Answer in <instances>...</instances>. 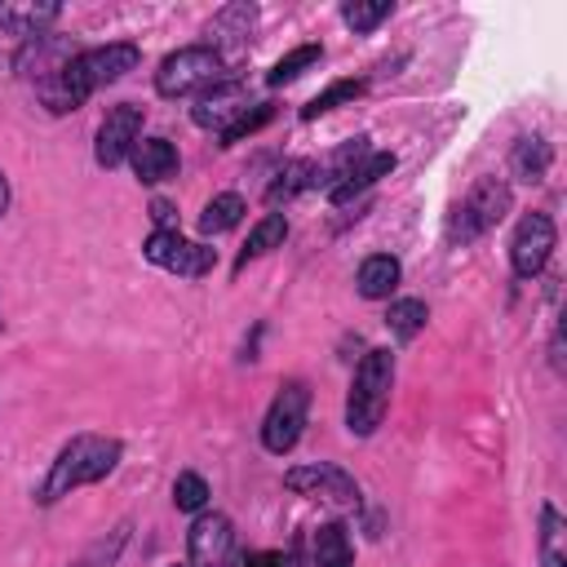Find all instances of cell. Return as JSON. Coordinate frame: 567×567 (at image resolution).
Here are the masks:
<instances>
[{
    "label": "cell",
    "mask_w": 567,
    "mask_h": 567,
    "mask_svg": "<svg viewBox=\"0 0 567 567\" xmlns=\"http://www.w3.org/2000/svg\"><path fill=\"white\" fill-rule=\"evenodd\" d=\"M244 567H284V558L279 554H252Z\"/></svg>",
    "instance_id": "obj_32"
},
{
    "label": "cell",
    "mask_w": 567,
    "mask_h": 567,
    "mask_svg": "<svg viewBox=\"0 0 567 567\" xmlns=\"http://www.w3.org/2000/svg\"><path fill=\"white\" fill-rule=\"evenodd\" d=\"M71 58H75V49H71L66 35H35V40H27V49L13 58V66H18L27 80L44 84V80L62 75V71L71 66Z\"/></svg>",
    "instance_id": "obj_13"
},
{
    "label": "cell",
    "mask_w": 567,
    "mask_h": 567,
    "mask_svg": "<svg viewBox=\"0 0 567 567\" xmlns=\"http://www.w3.org/2000/svg\"><path fill=\"white\" fill-rule=\"evenodd\" d=\"M509 168L518 182H540L545 168H549V142L545 137H518L514 155H509Z\"/></svg>",
    "instance_id": "obj_20"
},
{
    "label": "cell",
    "mask_w": 567,
    "mask_h": 567,
    "mask_svg": "<svg viewBox=\"0 0 567 567\" xmlns=\"http://www.w3.org/2000/svg\"><path fill=\"white\" fill-rule=\"evenodd\" d=\"M62 9L53 4V0H44V4H0V27L9 31V35H22V40H31V35H44V27L58 18Z\"/></svg>",
    "instance_id": "obj_17"
},
{
    "label": "cell",
    "mask_w": 567,
    "mask_h": 567,
    "mask_svg": "<svg viewBox=\"0 0 567 567\" xmlns=\"http://www.w3.org/2000/svg\"><path fill=\"white\" fill-rule=\"evenodd\" d=\"M505 213H509V186H505L501 177H483V182H474V190L456 204V213H452V221H447V239L470 244V239L487 235Z\"/></svg>",
    "instance_id": "obj_5"
},
{
    "label": "cell",
    "mask_w": 567,
    "mask_h": 567,
    "mask_svg": "<svg viewBox=\"0 0 567 567\" xmlns=\"http://www.w3.org/2000/svg\"><path fill=\"white\" fill-rule=\"evenodd\" d=\"M284 487H292V492H301V496H319V501L341 505V509L359 505V483H354L346 470L328 465V461H315V465H297V470H288V474H284Z\"/></svg>",
    "instance_id": "obj_9"
},
{
    "label": "cell",
    "mask_w": 567,
    "mask_h": 567,
    "mask_svg": "<svg viewBox=\"0 0 567 567\" xmlns=\"http://www.w3.org/2000/svg\"><path fill=\"white\" fill-rule=\"evenodd\" d=\"M306 412H310V390H306V381H284L279 394H275L270 408H266V421H261V443H266V452H275V456L292 452L297 439H301V430H306Z\"/></svg>",
    "instance_id": "obj_6"
},
{
    "label": "cell",
    "mask_w": 567,
    "mask_h": 567,
    "mask_svg": "<svg viewBox=\"0 0 567 567\" xmlns=\"http://www.w3.org/2000/svg\"><path fill=\"white\" fill-rule=\"evenodd\" d=\"M151 217H155L159 230H177V213H173L168 199H151Z\"/></svg>",
    "instance_id": "obj_31"
},
{
    "label": "cell",
    "mask_w": 567,
    "mask_h": 567,
    "mask_svg": "<svg viewBox=\"0 0 567 567\" xmlns=\"http://www.w3.org/2000/svg\"><path fill=\"white\" fill-rule=\"evenodd\" d=\"M390 9H394L390 0H350V4H341V18L354 31H377L390 18Z\"/></svg>",
    "instance_id": "obj_28"
},
{
    "label": "cell",
    "mask_w": 567,
    "mask_h": 567,
    "mask_svg": "<svg viewBox=\"0 0 567 567\" xmlns=\"http://www.w3.org/2000/svg\"><path fill=\"white\" fill-rule=\"evenodd\" d=\"M173 505L177 509H204L208 505V483L195 474V470H186V474H177V483H173Z\"/></svg>",
    "instance_id": "obj_30"
},
{
    "label": "cell",
    "mask_w": 567,
    "mask_h": 567,
    "mask_svg": "<svg viewBox=\"0 0 567 567\" xmlns=\"http://www.w3.org/2000/svg\"><path fill=\"white\" fill-rule=\"evenodd\" d=\"M128 159H133L137 182H146V186L168 182L177 173V146L168 137H137L133 151H128Z\"/></svg>",
    "instance_id": "obj_15"
},
{
    "label": "cell",
    "mask_w": 567,
    "mask_h": 567,
    "mask_svg": "<svg viewBox=\"0 0 567 567\" xmlns=\"http://www.w3.org/2000/svg\"><path fill=\"white\" fill-rule=\"evenodd\" d=\"M142 252H146V261H155V266H164V270H173V275H182V279H204V275L217 266V248L190 244V239H182L177 230H155Z\"/></svg>",
    "instance_id": "obj_7"
},
{
    "label": "cell",
    "mask_w": 567,
    "mask_h": 567,
    "mask_svg": "<svg viewBox=\"0 0 567 567\" xmlns=\"http://www.w3.org/2000/svg\"><path fill=\"white\" fill-rule=\"evenodd\" d=\"M4 208H9V182H4V173H0V217H4Z\"/></svg>",
    "instance_id": "obj_33"
},
{
    "label": "cell",
    "mask_w": 567,
    "mask_h": 567,
    "mask_svg": "<svg viewBox=\"0 0 567 567\" xmlns=\"http://www.w3.org/2000/svg\"><path fill=\"white\" fill-rule=\"evenodd\" d=\"M315 173H319V164H315V159H292V164H284V168H279V177L270 182L266 199H270V204H279V199H292L297 190H310V186H315Z\"/></svg>",
    "instance_id": "obj_22"
},
{
    "label": "cell",
    "mask_w": 567,
    "mask_h": 567,
    "mask_svg": "<svg viewBox=\"0 0 567 567\" xmlns=\"http://www.w3.org/2000/svg\"><path fill=\"white\" fill-rule=\"evenodd\" d=\"M554 221L545 213H527L518 226H514V239H509V266L518 279H536L554 252Z\"/></svg>",
    "instance_id": "obj_8"
},
{
    "label": "cell",
    "mask_w": 567,
    "mask_h": 567,
    "mask_svg": "<svg viewBox=\"0 0 567 567\" xmlns=\"http://www.w3.org/2000/svg\"><path fill=\"white\" fill-rule=\"evenodd\" d=\"M310 563L315 567H350L354 563V549H350V536L341 523H323L310 540Z\"/></svg>",
    "instance_id": "obj_19"
},
{
    "label": "cell",
    "mask_w": 567,
    "mask_h": 567,
    "mask_svg": "<svg viewBox=\"0 0 567 567\" xmlns=\"http://www.w3.org/2000/svg\"><path fill=\"white\" fill-rule=\"evenodd\" d=\"M239 217H244V199L226 190V195H213V199L204 204V213H199V230H204V235H221V230L239 226Z\"/></svg>",
    "instance_id": "obj_24"
},
{
    "label": "cell",
    "mask_w": 567,
    "mask_h": 567,
    "mask_svg": "<svg viewBox=\"0 0 567 567\" xmlns=\"http://www.w3.org/2000/svg\"><path fill=\"white\" fill-rule=\"evenodd\" d=\"M137 62H142L137 44H97V49H80L62 75H53V80H44V84H35V89H40V97L49 102V111L62 115V111H75L93 89L124 80Z\"/></svg>",
    "instance_id": "obj_1"
},
{
    "label": "cell",
    "mask_w": 567,
    "mask_h": 567,
    "mask_svg": "<svg viewBox=\"0 0 567 567\" xmlns=\"http://www.w3.org/2000/svg\"><path fill=\"white\" fill-rule=\"evenodd\" d=\"M284 235H288V217H284V213H266V217L252 226V235H248V244H244L235 270H244L252 257H261V252H270L275 244H284Z\"/></svg>",
    "instance_id": "obj_21"
},
{
    "label": "cell",
    "mask_w": 567,
    "mask_h": 567,
    "mask_svg": "<svg viewBox=\"0 0 567 567\" xmlns=\"http://www.w3.org/2000/svg\"><path fill=\"white\" fill-rule=\"evenodd\" d=\"M359 93H363V80H337V84H328L319 97H310V102L301 106V120H319V115L337 111L341 102H354Z\"/></svg>",
    "instance_id": "obj_26"
},
{
    "label": "cell",
    "mask_w": 567,
    "mask_h": 567,
    "mask_svg": "<svg viewBox=\"0 0 567 567\" xmlns=\"http://www.w3.org/2000/svg\"><path fill=\"white\" fill-rule=\"evenodd\" d=\"M137 137H142V106H133V102L111 106L106 120H102V128H97V146H93L97 164H102V168L124 164Z\"/></svg>",
    "instance_id": "obj_10"
},
{
    "label": "cell",
    "mask_w": 567,
    "mask_h": 567,
    "mask_svg": "<svg viewBox=\"0 0 567 567\" xmlns=\"http://www.w3.org/2000/svg\"><path fill=\"white\" fill-rule=\"evenodd\" d=\"M390 390H394V354L390 350H368L354 368V381H350V394H346V430L368 439L385 408H390Z\"/></svg>",
    "instance_id": "obj_3"
},
{
    "label": "cell",
    "mask_w": 567,
    "mask_h": 567,
    "mask_svg": "<svg viewBox=\"0 0 567 567\" xmlns=\"http://www.w3.org/2000/svg\"><path fill=\"white\" fill-rule=\"evenodd\" d=\"M115 461H120V439L80 434V439H71V443L58 452V461H53V470H49V478H44V487H40L35 501H40V505H53V501H62V496L75 492V487L106 478V474L115 470Z\"/></svg>",
    "instance_id": "obj_2"
},
{
    "label": "cell",
    "mask_w": 567,
    "mask_h": 567,
    "mask_svg": "<svg viewBox=\"0 0 567 567\" xmlns=\"http://www.w3.org/2000/svg\"><path fill=\"white\" fill-rule=\"evenodd\" d=\"M270 120H275V106H270V102H257V106H248V111H244V115H239V120H235V124L221 133V146H235V142H244L248 133H257V128H261V124H270Z\"/></svg>",
    "instance_id": "obj_29"
},
{
    "label": "cell",
    "mask_w": 567,
    "mask_h": 567,
    "mask_svg": "<svg viewBox=\"0 0 567 567\" xmlns=\"http://www.w3.org/2000/svg\"><path fill=\"white\" fill-rule=\"evenodd\" d=\"M390 168H394V155H390V151H368V155L359 159V168H354L337 190H328V199H332V204H350L359 190H368L372 182H381Z\"/></svg>",
    "instance_id": "obj_18"
},
{
    "label": "cell",
    "mask_w": 567,
    "mask_h": 567,
    "mask_svg": "<svg viewBox=\"0 0 567 567\" xmlns=\"http://www.w3.org/2000/svg\"><path fill=\"white\" fill-rule=\"evenodd\" d=\"M226 80V58L213 53L208 44H190V49H177L159 62L155 71V93L159 97H186V93H204L213 84Z\"/></svg>",
    "instance_id": "obj_4"
},
{
    "label": "cell",
    "mask_w": 567,
    "mask_h": 567,
    "mask_svg": "<svg viewBox=\"0 0 567 567\" xmlns=\"http://www.w3.org/2000/svg\"><path fill=\"white\" fill-rule=\"evenodd\" d=\"M319 58H323V49H319V44H301V49H292L288 58H279V62L270 66L266 84H275V89H279V84H292V80H297L306 66H315Z\"/></svg>",
    "instance_id": "obj_27"
},
{
    "label": "cell",
    "mask_w": 567,
    "mask_h": 567,
    "mask_svg": "<svg viewBox=\"0 0 567 567\" xmlns=\"http://www.w3.org/2000/svg\"><path fill=\"white\" fill-rule=\"evenodd\" d=\"M248 106H257V102L248 97V89L235 84V80H221V84H213V89L199 93V102L190 106V120H195L199 128H217V133H226Z\"/></svg>",
    "instance_id": "obj_12"
},
{
    "label": "cell",
    "mask_w": 567,
    "mask_h": 567,
    "mask_svg": "<svg viewBox=\"0 0 567 567\" xmlns=\"http://www.w3.org/2000/svg\"><path fill=\"white\" fill-rule=\"evenodd\" d=\"M230 545H235V532H230V518L226 514H199L186 532V558L190 567H226L230 558Z\"/></svg>",
    "instance_id": "obj_11"
},
{
    "label": "cell",
    "mask_w": 567,
    "mask_h": 567,
    "mask_svg": "<svg viewBox=\"0 0 567 567\" xmlns=\"http://www.w3.org/2000/svg\"><path fill=\"white\" fill-rule=\"evenodd\" d=\"M252 22H257V9H252V4H226V9L208 22V49H213V53H221V58H226V66H230L235 49H244V44H248Z\"/></svg>",
    "instance_id": "obj_14"
},
{
    "label": "cell",
    "mask_w": 567,
    "mask_h": 567,
    "mask_svg": "<svg viewBox=\"0 0 567 567\" xmlns=\"http://www.w3.org/2000/svg\"><path fill=\"white\" fill-rule=\"evenodd\" d=\"M563 514L554 505H540V563L545 567H567V554H563Z\"/></svg>",
    "instance_id": "obj_25"
},
{
    "label": "cell",
    "mask_w": 567,
    "mask_h": 567,
    "mask_svg": "<svg viewBox=\"0 0 567 567\" xmlns=\"http://www.w3.org/2000/svg\"><path fill=\"white\" fill-rule=\"evenodd\" d=\"M425 319H430L425 301H416V297H403V301H390L385 328H390V337H394V341H412V337L425 328Z\"/></svg>",
    "instance_id": "obj_23"
},
{
    "label": "cell",
    "mask_w": 567,
    "mask_h": 567,
    "mask_svg": "<svg viewBox=\"0 0 567 567\" xmlns=\"http://www.w3.org/2000/svg\"><path fill=\"white\" fill-rule=\"evenodd\" d=\"M399 261L390 257V252H372V257H363V266H359V275H354V288H359V297H368V301H385L394 288H399Z\"/></svg>",
    "instance_id": "obj_16"
}]
</instances>
